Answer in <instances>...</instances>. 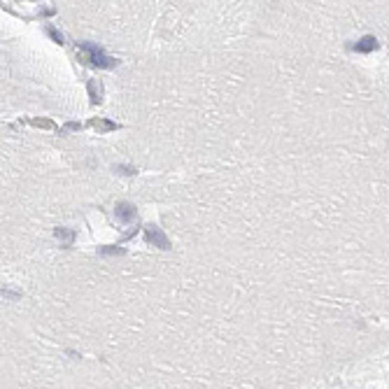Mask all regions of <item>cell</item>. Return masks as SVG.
<instances>
[{
	"mask_svg": "<svg viewBox=\"0 0 389 389\" xmlns=\"http://www.w3.org/2000/svg\"><path fill=\"white\" fill-rule=\"evenodd\" d=\"M114 215H117V219H119L121 224H128L135 219V205L128 201H119L117 203V208H114Z\"/></svg>",
	"mask_w": 389,
	"mask_h": 389,
	"instance_id": "obj_4",
	"label": "cell"
},
{
	"mask_svg": "<svg viewBox=\"0 0 389 389\" xmlns=\"http://www.w3.org/2000/svg\"><path fill=\"white\" fill-rule=\"evenodd\" d=\"M3 296H5V298H19V294L12 291V289H3Z\"/></svg>",
	"mask_w": 389,
	"mask_h": 389,
	"instance_id": "obj_13",
	"label": "cell"
},
{
	"mask_svg": "<svg viewBox=\"0 0 389 389\" xmlns=\"http://www.w3.org/2000/svg\"><path fill=\"white\" fill-rule=\"evenodd\" d=\"M98 252H101L103 256H121L124 252H126V249L119 247V245H105V247H101Z\"/></svg>",
	"mask_w": 389,
	"mask_h": 389,
	"instance_id": "obj_8",
	"label": "cell"
},
{
	"mask_svg": "<svg viewBox=\"0 0 389 389\" xmlns=\"http://www.w3.org/2000/svg\"><path fill=\"white\" fill-rule=\"evenodd\" d=\"M80 128H82V124H77V121H68L63 131H80Z\"/></svg>",
	"mask_w": 389,
	"mask_h": 389,
	"instance_id": "obj_12",
	"label": "cell"
},
{
	"mask_svg": "<svg viewBox=\"0 0 389 389\" xmlns=\"http://www.w3.org/2000/svg\"><path fill=\"white\" fill-rule=\"evenodd\" d=\"M114 170H117V173H121V175H135V173H138V170H135L133 166H124V163L114 166Z\"/></svg>",
	"mask_w": 389,
	"mask_h": 389,
	"instance_id": "obj_11",
	"label": "cell"
},
{
	"mask_svg": "<svg viewBox=\"0 0 389 389\" xmlns=\"http://www.w3.org/2000/svg\"><path fill=\"white\" fill-rule=\"evenodd\" d=\"M77 56H80L82 63H89V66H96V68H114L119 63L117 59L105 54L94 42H80V54Z\"/></svg>",
	"mask_w": 389,
	"mask_h": 389,
	"instance_id": "obj_1",
	"label": "cell"
},
{
	"mask_svg": "<svg viewBox=\"0 0 389 389\" xmlns=\"http://www.w3.org/2000/svg\"><path fill=\"white\" fill-rule=\"evenodd\" d=\"M87 91H89V101L98 105L103 101V84L98 80H89L87 82Z\"/></svg>",
	"mask_w": 389,
	"mask_h": 389,
	"instance_id": "obj_6",
	"label": "cell"
},
{
	"mask_svg": "<svg viewBox=\"0 0 389 389\" xmlns=\"http://www.w3.org/2000/svg\"><path fill=\"white\" fill-rule=\"evenodd\" d=\"M47 35L52 38L54 42H59V45H63V35H61V31H56L54 26H47Z\"/></svg>",
	"mask_w": 389,
	"mask_h": 389,
	"instance_id": "obj_10",
	"label": "cell"
},
{
	"mask_svg": "<svg viewBox=\"0 0 389 389\" xmlns=\"http://www.w3.org/2000/svg\"><path fill=\"white\" fill-rule=\"evenodd\" d=\"M89 126L98 131V133H112L119 128V124H114V121H108V119H91L89 121Z\"/></svg>",
	"mask_w": 389,
	"mask_h": 389,
	"instance_id": "obj_7",
	"label": "cell"
},
{
	"mask_svg": "<svg viewBox=\"0 0 389 389\" xmlns=\"http://www.w3.org/2000/svg\"><path fill=\"white\" fill-rule=\"evenodd\" d=\"M145 240L159 249H170V240L159 226H145Z\"/></svg>",
	"mask_w": 389,
	"mask_h": 389,
	"instance_id": "obj_2",
	"label": "cell"
},
{
	"mask_svg": "<svg viewBox=\"0 0 389 389\" xmlns=\"http://www.w3.org/2000/svg\"><path fill=\"white\" fill-rule=\"evenodd\" d=\"M54 235L61 240V247H70V245L75 242V238H77V231H75V228L61 226V228H56L54 231Z\"/></svg>",
	"mask_w": 389,
	"mask_h": 389,
	"instance_id": "obj_5",
	"label": "cell"
},
{
	"mask_svg": "<svg viewBox=\"0 0 389 389\" xmlns=\"http://www.w3.org/2000/svg\"><path fill=\"white\" fill-rule=\"evenodd\" d=\"M377 47H380V42H377V38H373V35H363V38H359L354 45H349V49L356 52V54H370V52H375Z\"/></svg>",
	"mask_w": 389,
	"mask_h": 389,
	"instance_id": "obj_3",
	"label": "cell"
},
{
	"mask_svg": "<svg viewBox=\"0 0 389 389\" xmlns=\"http://www.w3.org/2000/svg\"><path fill=\"white\" fill-rule=\"evenodd\" d=\"M31 124H33L35 128H47V131H56V133L61 131L54 121H49V119H31Z\"/></svg>",
	"mask_w": 389,
	"mask_h": 389,
	"instance_id": "obj_9",
	"label": "cell"
}]
</instances>
